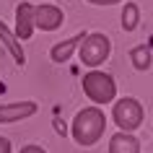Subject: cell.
<instances>
[{
    "mask_svg": "<svg viewBox=\"0 0 153 153\" xmlns=\"http://www.w3.org/2000/svg\"><path fill=\"white\" fill-rule=\"evenodd\" d=\"M112 52V42L106 34H86L81 42V47H78V57H81L83 65H88V68H99V65L104 62L106 57Z\"/></svg>",
    "mask_w": 153,
    "mask_h": 153,
    "instance_id": "3957f363",
    "label": "cell"
},
{
    "mask_svg": "<svg viewBox=\"0 0 153 153\" xmlns=\"http://www.w3.org/2000/svg\"><path fill=\"white\" fill-rule=\"evenodd\" d=\"M65 24V13L52 3H42V5H34V26L42 29V31H55Z\"/></svg>",
    "mask_w": 153,
    "mask_h": 153,
    "instance_id": "5b68a950",
    "label": "cell"
},
{
    "mask_svg": "<svg viewBox=\"0 0 153 153\" xmlns=\"http://www.w3.org/2000/svg\"><path fill=\"white\" fill-rule=\"evenodd\" d=\"M143 117H145L143 106H140V101L132 99V96L120 99V101L114 104V109H112V120L117 122V127L125 130V132L137 130L140 125H143Z\"/></svg>",
    "mask_w": 153,
    "mask_h": 153,
    "instance_id": "277c9868",
    "label": "cell"
},
{
    "mask_svg": "<svg viewBox=\"0 0 153 153\" xmlns=\"http://www.w3.org/2000/svg\"><path fill=\"white\" fill-rule=\"evenodd\" d=\"M137 24H140V8L135 3H127L125 10H122V29L125 31H135Z\"/></svg>",
    "mask_w": 153,
    "mask_h": 153,
    "instance_id": "8fae6325",
    "label": "cell"
},
{
    "mask_svg": "<svg viewBox=\"0 0 153 153\" xmlns=\"http://www.w3.org/2000/svg\"><path fill=\"white\" fill-rule=\"evenodd\" d=\"M91 5H114V3H120V0H88Z\"/></svg>",
    "mask_w": 153,
    "mask_h": 153,
    "instance_id": "9a60e30c",
    "label": "cell"
},
{
    "mask_svg": "<svg viewBox=\"0 0 153 153\" xmlns=\"http://www.w3.org/2000/svg\"><path fill=\"white\" fill-rule=\"evenodd\" d=\"M106 130V117L99 106H86L75 114L70 125V135L78 145H94Z\"/></svg>",
    "mask_w": 153,
    "mask_h": 153,
    "instance_id": "6da1fadb",
    "label": "cell"
},
{
    "mask_svg": "<svg viewBox=\"0 0 153 153\" xmlns=\"http://www.w3.org/2000/svg\"><path fill=\"white\" fill-rule=\"evenodd\" d=\"M83 94L94 101V104H109L117 96V83L109 73L91 70L83 75Z\"/></svg>",
    "mask_w": 153,
    "mask_h": 153,
    "instance_id": "7a4b0ae2",
    "label": "cell"
},
{
    "mask_svg": "<svg viewBox=\"0 0 153 153\" xmlns=\"http://www.w3.org/2000/svg\"><path fill=\"white\" fill-rule=\"evenodd\" d=\"M109 153H140V140H137L132 132L120 130V132L109 140Z\"/></svg>",
    "mask_w": 153,
    "mask_h": 153,
    "instance_id": "ba28073f",
    "label": "cell"
},
{
    "mask_svg": "<svg viewBox=\"0 0 153 153\" xmlns=\"http://www.w3.org/2000/svg\"><path fill=\"white\" fill-rule=\"evenodd\" d=\"M83 36H86V34H75V36H70V39H65V42H60V44H55V47H52V52H49V57H52L55 62H65V60H68L75 49L81 47Z\"/></svg>",
    "mask_w": 153,
    "mask_h": 153,
    "instance_id": "30bf717a",
    "label": "cell"
},
{
    "mask_svg": "<svg viewBox=\"0 0 153 153\" xmlns=\"http://www.w3.org/2000/svg\"><path fill=\"white\" fill-rule=\"evenodd\" d=\"M34 5L31 3H18V8H16V36L21 42L24 39H31V34H34Z\"/></svg>",
    "mask_w": 153,
    "mask_h": 153,
    "instance_id": "52a82bcc",
    "label": "cell"
},
{
    "mask_svg": "<svg viewBox=\"0 0 153 153\" xmlns=\"http://www.w3.org/2000/svg\"><path fill=\"white\" fill-rule=\"evenodd\" d=\"M18 153H47L44 148H39V145H26V148H21Z\"/></svg>",
    "mask_w": 153,
    "mask_h": 153,
    "instance_id": "4fadbf2b",
    "label": "cell"
},
{
    "mask_svg": "<svg viewBox=\"0 0 153 153\" xmlns=\"http://www.w3.org/2000/svg\"><path fill=\"white\" fill-rule=\"evenodd\" d=\"M0 42L8 47V52L13 55L16 65H21V68H24V65H26V55H24V49H21V39H18L16 31H10L3 21H0Z\"/></svg>",
    "mask_w": 153,
    "mask_h": 153,
    "instance_id": "9c48e42d",
    "label": "cell"
},
{
    "mask_svg": "<svg viewBox=\"0 0 153 153\" xmlns=\"http://www.w3.org/2000/svg\"><path fill=\"white\" fill-rule=\"evenodd\" d=\"M31 114H36V104L34 101H13V104H0V125L18 120H29Z\"/></svg>",
    "mask_w": 153,
    "mask_h": 153,
    "instance_id": "8992f818",
    "label": "cell"
},
{
    "mask_svg": "<svg viewBox=\"0 0 153 153\" xmlns=\"http://www.w3.org/2000/svg\"><path fill=\"white\" fill-rule=\"evenodd\" d=\"M130 57H132L135 70H148V68H151V49L148 47H135L130 52Z\"/></svg>",
    "mask_w": 153,
    "mask_h": 153,
    "instance_id": "7c38bea8",
    "label": "cell"
},
{
    "mask_svg": "<svg viewBox=\"0 0 153 153\" xmlns=\"http://www.w3.org/2000/svg\"><path fill=\"white\" fill-rule=\"evenodd\" d=\"M0 153H10V140L0 135Z\"/></svg>",
    "mask_w": 153,
    "mask_h": 153,
    "instance_id": "5bb4252c",
    "label": "cell"
}]
</instances>
